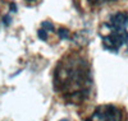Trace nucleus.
I'll return each instance as SVG.
<instances>
[{"label": "nucleus", "mask_w": 128, "mask_h": 121, "mask_svg": "<svg viewBox=\"0 0 128 121\" xmlns=\"http://www.w3.org/2000/svg\"><path fill=\"white\" fill-rule=\"evenodd\" d=\"M54 92L68 105H82L94 96V74L86 51L67 52L56 62L52 74Z\"/></svg>", "instance_id": "1"}, {"label": "nucleus", "mask_w": 128, "mask_h": 121, "mask_svg": "<svg viewBox=\"0 0 128 121\" xmlns=\"http://www.w3.org/2000/svg\"><path fill=\"white\" fill-rule=\"evenodd\" d=\"M99 36L106 51L128 54V12H110L99 26Z\"/></svg>", "instance_id": "2"}, {"label": "nucleus", "mask_w": 128, "mask_h": 121, "mask_svg": "<svg viewBox=\"0 0 128 121\" xmlns=\"http://www.w3.org/2000/svg\"><path fill=\"white\" fill-rule=\"evenodd\" d=\"M87 121H127V116L120 106L105 103L96 107L87 117Z\"/></svg>", "instance_id": "3"}, {"label": "nucleus", "mask_w": 128, "mask_h": 121, "mask_svg": "<svg viewBox=\"0 0 128 121\" xmlns=\"http://www.w3.org/2000/svg\"><path fill=\"white\" fill-rule=\"evenodd\" d=\"M86 1L92 8H100V6H102L105 4H109V3L114 1V0H86Z\"/></svg>", "instance_id": "4"}, {"label": "nucleus", "mask_w": 128, "mask_h": 121, "mask_svg": "<svg viewBox=\"0 0 128 121\" xmlns=\"http://www.w3.org/2000/svg\"><path fill=\"white\" fill-rule=\"evenodd\" d=\"M38 1V0H24V3H27V4H36Z\"/></svg>", "instance_id": "5"}]
</instances>
